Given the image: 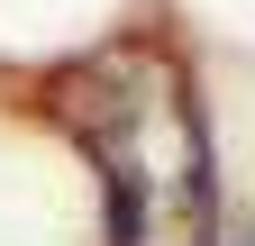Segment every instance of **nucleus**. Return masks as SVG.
Here are the masks:
<instances>
[{
    "instance_id": "f257e3e1",
    "label": "nucleus",
    "mask_w": 255,
    "mask_h": 246,
    "mask_svg": "<svg viewBox=\"0 0 255 246\" xmlns=\"http://www.w3.org/2000/svg\"><path fill=\"white\" fill-rule=\"evenodd\" d=\"M46 119L101 173L110 246H219V164L191 64L164 37H110L46 73Z\"/></svg>"
},
{
    "instance_id": "f03ea898",
    "label": "nucleus",
    "mask_w": 255,
    "mask_h": 246,
    "mask_svg": "<svg viewBox=\"0 0 255 246\" xmlns=\"http://www.w3.org/2000/svg\"><path fill=\"white\" fill-rule=\"evenodd\" d=\"M246 246H255V237H246Z\"/></svg>"
}]
</instances>
